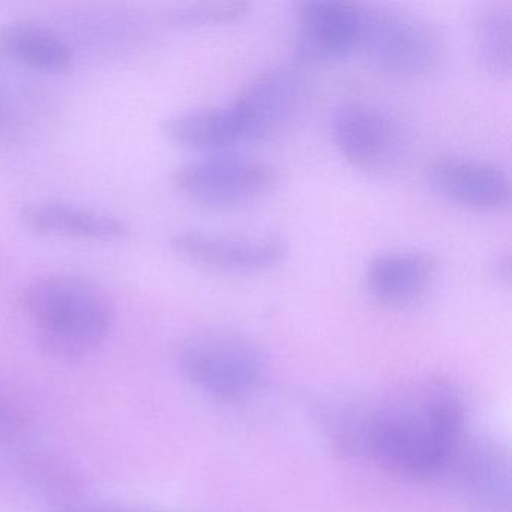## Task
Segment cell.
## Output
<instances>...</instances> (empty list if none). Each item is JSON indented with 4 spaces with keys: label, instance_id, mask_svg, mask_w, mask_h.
Returning <instances> with one entry per match:
<instances>
[{
    "label": "cell",
    "instance_id": "obj_1",
    "mask_svg": "<svg viewBox=\"0 0 512 512\" xmlns=\"http://www.w3.org/2000/svg\"><path fill=\"white\" fill-rule=\"evenodd\" d=\"M460 395L440 380L406 386L341 428V445L392 475L431 481L448 475L467 436Z\"/></svg>",
    "mask_w": 512,
    "mask_h": 512
},
{
    "label": "cell",
    "instance_id": "obj_2",
    "mask_svg": "<svg viewBox=\"0 0 512 512\" xmlns=\"http://www.w3.org/2000/svg\"><path fill=\"white\" fill-rule=\"evenodd\" d=\"M20 305L40 349L62 361L92 355L115 325L116 308L109 292L82 275L35 278L23 290Z\"/></svg>",
    "mask_w": 512,
    "mask_h": 512
},
{
    "label": "cell",
    "instance_id": "obj_3",
    "mask_svg": "<svg viewBox=\"0 0 512 512\" xmlns=\"http://www.w3.org/2000/svg\"><path fill=\"white\" fill-rule=\"evenodd\" d=\"M176 365L203 394L221 403H242L259 394L269 362L259 344L226 329H208L179 344Z\"/></svg>",
    "mask_w": 512,
    "mask_h": 512
},
{
    "label": "cell",
    "instance_id": "obj_4",
    "mask_svg": "<svg viewBox=\"0 0 512 512\" xmlns=\"http://www.w3.org/2000/svg\"><path fill=\"white\" fill-rule=\"evenodd\" d=\"M358 49L377 70L413 79L436 70L443 41L436 26L419 14L389 5H361Z\"/></svg>",
    "mask_w": 512,
    "mask_h": 512
},
{
    "label": "cell",
    "instance_id": "obj_5",
    "mask_svg": "<svg viewBox=\"0 0 512 512\" xmlns=\"http://www.w3.org/2000/svg\"><path fill=\"white\" fill-rule=\"evenodd\" d=\"M176 190L191 202L215 209L236 208L271 193L280 172L271 164L232 154L203 155L173 172Z\"/></svg>",
    "mask_w": 512,
    "mask_h": 512
},
{
    "label": "cell",
    "instance_id": "obj_6",
    "mask_svg": "<svg viewBox=\"0 0 512 512\" xmlns=\"http://www.w3.org/2000/svg\"><path fill=\"white\" fill-rule=\"evenodd\" d=\"M307 77L301 68L277 65L254 76L232 101L247 142L289 130L307 107Z\"/></svg>",
    "mask_w": 512,
    "mask_h": 512
},
{
    "label": "cell",
    "instance_id": "obj_7",
    "mask_svg": "<svg viewBox=\"0 0 512 512\" xmlns=\"http://www.w3.org/2000/svg\"><path fill=\"white\" fill-rule=\"evenodd\" d=\"M176 256L209 271L259 274L286 260L289 244L272 233H218L179 230L169 238Z\"/></svg>",
    "mask_w": 512,
    "mask_h": 512
},
{
    "label": "cell",
    "instance_id": "obj_8",
    "mask_svg": "<svg viewBox=\"0 0 512 512\" xmlns=\"http://www.w3.org/2000/svg\"><path fill=\"white\" fill-rule=\"evenodd\" d=\"M331 133L341 157L365 172L388 170L400 152V130L391 116L361 101L335 109Z\"/></svg>",
    "mask_w": 512,
    "mask_h": 512
},
{
    "label": "cell",
    "instance_id": "obj_9",
    "mask_svg": "<svg viewBox=\"0 0 512 512\" xmlns=\"http://www.w3.org/2000/svg\"><path fill=\"white\" fill-rule=\"evenodd\" d=\"M428 187L449 203L478 212H499L511 202L509 175L491 161L445 155L425 166Z\"/></svg>",
    "mask_w": 512,
    "mask_h": 512
},
{
    "label": "cell",
    "instance_id": "obj_10",
    "mask_svg": "<svg viewBox=\"0 0 512 512\" xmlns=\"http://www.w3.org/2000/svg\"><path fill=\"white\" fill-rule=\"evenodd\" d=\"M361 5L343 0H307L296 11L295 58L323 64L358 49Z\"/></svg>",
    "mask_w": 512,
    "mask_h": 512
},
{
    "label": "cell",
    "instance_id": "obj_11",
    "mask_svg": "<svg viewBox=\"0 0 512 512\" xmlns=\"http://www.w3.org/2000/svg\"><path fill=\"white\" fill-rule=\"evenodd\" d=\"M448 476L473 512H511V458L493 439H467Z\"/></svg>",
    "mask_w": 512,
    "mask_h": 512
},
{
    "label": "cell",
    "instance_id": "obj_12",
    "mask_svg": "<svg viewBox=\"0 0 512 512\" xmlns=\"http://www.w3.org/2000/svg\"><path fill=\"white\" fill-rule=\"evenodd\" d=\"M437 274L433 256L421 251H389L365 269L368 295L389 308H406L424 298Z\"/></svg>",
    "mask_w": 512,
    "mask_h": 512
},
{
    "label": "cell",
    "instance_id": "obj_13",
    "mask_svg": "<svg viewBox=\"0 0 512 512\" xmlns=\"http://www.w3.org/2000/svg\"><path fill=\"white\" fill-rule=\"evenodd\" d=\"M20 220L40 235L70 236L89 241H119L130 235V226L121 218L74 203L43 200L23 205Z\"/></svg>",
    "mask_w": 512,
    "mask_h": 512
},
{
    "label": "cell",
    "instance_id": "obj_14",
    "mask_svg": "<svg viewBox=\"0 0 512 512\" xmlns=\"http://www.w3.org/2000/svg\"><path fill=\"white\" fill-rule=\"evenodd\" d=\"M164 134L170 142L205 155L229 154L245 140L232 104L197 107L167 119Z\"/></svg>",
    "mask_w": 512,
    "mask_h": 512
},
{
    "label": "cell",
    "instance_id": "obj_15",
    "mask_svg": "<svg viewBox=\"0 0 512 512\" xmlns=\"http://www.w3.org/2000/svg\"><path fill=\"white\" fill-rule=\"evenodd\" d=\"M0 53L44 73H61L73 65L70 44L56 32L28 22L0 26Z\"/></svg>",
    "mask_w": 512,
    "mask_h": 512
},
{
    "label": "cell",
    "instance_id": "obj_16",
    "mask_svg": "<svg viewBox=\"0 0 512 512\" xmlns=\"http://www.w3.org/2000/svg\"><path fill=\"white\" fill-rule=\"evenodd\" d=\"M20 470L38 494L56 502H68L82 488L77 470L67 460L49 451L25 452L20 458Z\"/></svg>",
    "mask_w": 512,
    "mask_h": 512
},
{
    "label": "cell",
    "instance_id": "obj_17",
    "mask_svg": "<svg viewBox=\"0 0 512 512\" xmlns=\"http://www.w3.org/2000/svg\"><path fill=\"white\" fill-rule=\"evenodd\" d=\"M512 20L509 10L490 7L478 17L475 26L476 53L482 68L496 79L511 76Z\"/></svg>",
    "mask_w": 512,
    "mask_h": 512
},
{
    "label": "cell",
    "instance_id": "obj_18",
    "mask_svg": "<svg viewBox=\"0 0 512 512\" xmlns=\"http://www.w3.org/2000/svg\"><path fill=\"white\" fill-rule=\"evenodd\" d=\"M251 4L232 0V2H205V4L187 5L173 13L172 22L179 28L205 29L239 22L250 13Z\"/></svg>",
    "mask_w": 512,
    "mask_h": 512
},
{
    "label": "cell",
    "instance_id": "obj_19",
    "mask_svg": "<svg viewBox=\"0 0 512 512\" xmlns=\"http://www.w3.org/2000/svg\"><path fill=\"white\" fill-rule=\"evenodd\" d=\"M25 427V419L14 407L0 403V443L11 442Z\"/></svg>",
    "mask_w": 512,
    "mask_h": 512
},
{
    "label": "cell",
    "instance_id": "obj_20",
    "mask_svg": "<svg viewBox=\"0 0 512 512\" xmlns=\"http://www.w3.org/2000/svg\"><path fill=\"white\" fill-rule=\"evenodd\" d=\"M491 272L499 283H511V254H509V251H503L494 259Z\"/></svg>",
    "mask_w": 512,
    "mask_h": 512
},
{
    "label": "cell",
    "instance_id": "obj_21",
    "mask_svg": "<svg viewBox=\"0 0 512 512\" xmlns=\"http://www.w3.org/2000/svg\"><path fill=\"white\" fill-rule=\"evenodd\" d=\"M65 512H152V511H128V509L113 508L103 505H73L68 506Z\"/></svg>",
    "mask_w": 512,
    "mask_h": 512
},
{
    "label": "cell",
    "instance_id": "obj_22",
    "mask_svg": "<svg viewBox=\"0 0 512 512\" xmlns=\"http://www.w3.org/2000/svg\"><path fill=\"white\" fill-rule=\"evenodd\" d=\"M4 119V104H2V101H0V121Z\"/></svg>",
    "mask_w": 512,
    "mask_h": 512
}]
</instances>
